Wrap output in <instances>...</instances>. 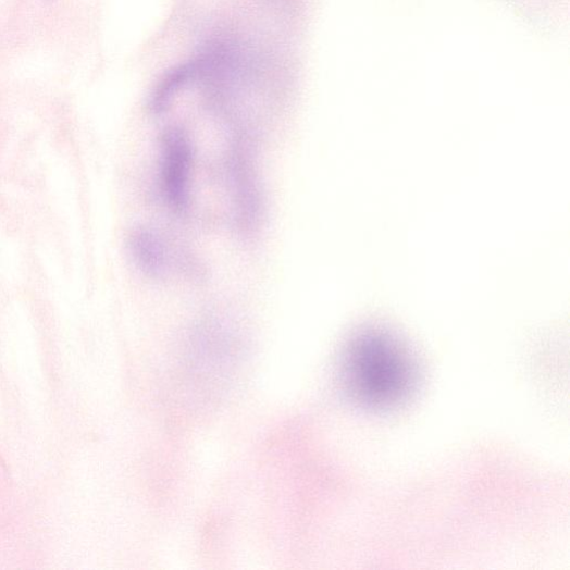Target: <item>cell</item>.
Here are the masks:
<instances>
[{
  "instance_id": "277c9868",
  "label": "cell",
  "mask_w": 570,
  "mask_h": 570,
  "mask_svg": "<svg viewBox=\"0 0 570 570\" xmlns=\"http://www.w3.org/2000/svg\"><path fill=\"white\" fill-rule=\"evenodd\" d=\"M129 253L141 272L164 275L171 265V252L163 235L152 227H138L129 236Z\"/></svg>"
},
{
  "instance_id": "7a4b0ae2",
  "label": "cell",
  "mask_w": 570,
  "mask_h": 570,
  "mask_svg": "<svg viewBox=\"0 0 570 570\" xmlns=\"http://www.w3.org/2000/svg\"><path fill=\"white\" fill-rule=\"evenodd\" d=\"M159 189L166 208L185 214L193 200L196 148L189 134L179 126L168 127L160 138Z\"/></svg>"
},
{
  "instance_id": "3957f363",
  "label": "cell",
  "mask_w": 570,
  "mask_h": 570,
  "mask_svg": "<svg viewBox=\"0 0 570 570\" xmlns=\"http://www.w3.org/2000/svg\"><path fill=\"white\" fill-rule=\"evenodd\" d=\"M227 174L237 223L252 230L260 220L262 200L250 148L243 138H236L230 150Z\"/></svg>"
},
{
  "instance_id": "5b68a950",
  "label": "cell",
  "mask_w": 570,
  "mask_h": 570,
  "mask_svg": "<svg viewBox=\"0 0 570 570\" xmlns=\"http://www.w3.org/2000/svg\"><path fill=\"white\" fill-rule=\"evenodd\" d=\"M197 75L198 69L196 60L173 69L164 75L154 89L150 100V109L157 114L165 111L182 87L197 79Z\"/></svg>"
},
{
  "instance_id": "6da1fadb",
  "label": "cell",
  "mask_w": 570,
  "mask_h": 570,
  "mask_svg": "<svg viewBox=\"0 0 570 570\" xmlns=\"http://www.w3.org/2000/svg\"><path fill=\"white\" fill-rule=\"evenodd\" d=\"M345 369L350 392L359 401L375 408L399 404L414 382L408 354L382 331L364 332L354 340Z\"/></svg>"
}]
</instances>
